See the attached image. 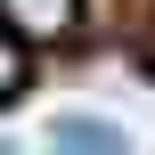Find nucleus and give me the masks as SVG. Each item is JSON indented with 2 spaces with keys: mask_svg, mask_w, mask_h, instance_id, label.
I'll list each match as a JSON object with an SVG mask.
<instances>
[{
  "mask_svg": "<svg viewBox=\"0 0 155 155\" xmlns=\"http://www.w3.org/2000/svg\"><path fill=\"white\" fill-rule=\"evenodd\" d=\"M0 25H8L25 49H49V41H74L82 0H0Z\"/></svg>",
  "mask_w": 155,
  "mask_h": 155,
  "instance_id": "f257e3e1",
  "label": "nucleus"
},
{
  "mask_svg": "<svg viewBox=\"0 0 155 155\" xmlns=\"http://www.w3.org/2000/svg\"><path fill=\"white\" fill-rule=\"evenodd\" d=\"M49 139H57V147H90V155H123V147H131L106 114H57V123H49Z\"/></svg>",
  "mask_w": 155,
  "mask_h": 155,
  "instance_id": "f03ea898",
  "label": "nucleus"
},
{
  "mask_svg": "<svg viewBox=\"0 0 155 155\" xmlns=\"http://www.w3.org/2000/svg\"><path fill=\"white\" fill-rule=\"evenodd\" d=\"M25 57H33V49L0 25V98H16V90H25Z\"/></svg>",
  "mask_w": 155,
  "mask_h": 155,
  "instance_id": "7ed1b4c3",
  "label": "nucleus"
}]
</instances>
